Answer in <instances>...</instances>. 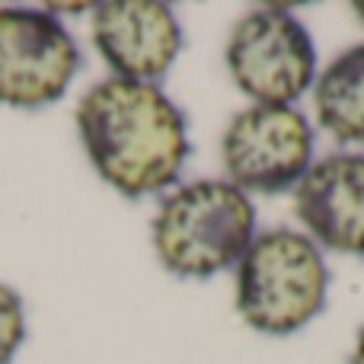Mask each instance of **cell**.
<instances>
[{"mask_svg":"<svg viewBox=\"0 0 364 364\" xmlns=\"http://www.w3.org/2000/svg\"><path fill=\"white\" fill-rule=\"evenodd\" d=\"M93 170L125 198H147L176 186L192 157L186 112L157 87L109 77L74 109Z\"/></svg>","mask_w":364,"mask_h":364,"instance_id":"cell-1","label":"cell"},{"mask_svg":"<svg viewBox=\"0 0 364 364\" xmlns=\"http://www.w3.org/2000/svg\"><path fill=\"white\" fill-rule=\"evenodd\" d=\"M256 205L227 179H195L160 198L151 240L170 275L205 282L237 269L256 240Z\"/></svg>","mask_w":364,"mask_h":364,"instance_id":"cell-2","label":"cell"},{"mask_svg":"<svg viewBox=\"0 0 364 364\" xmlns=\"http://www.w3.org/2000/svg\"><path fill=\"white\" fill-rule=\"evenodd\" d=\"M329 265L323 250L294 227L256 233L233 269V304L250 329L291 336L326 310Z\"/></svg>","mask_w":364,"mask_h":364,"instance_id":"cell-3","label":"cell"},{"mask_svg":"<svg viewBox=\"0 0 364 364\" xmlns=\"http://www.w3.org/2000/svg\"><path fill=\"white\" fill-rule=\"evenodd\" d=\"M224 61L233 87L259 106H294L320 74L314 36L288 6H259L240 16Z\"/></svg>","mask_w":364,"mask_h":364,"instance_id":"cell-4","label":"cell"},{"mask_svg":"<svg viewBox=\"0 0 364 364\" xmlns=\"http://www.w3.org/2000/svg\"><path fill=\"white\" fill-rule=\"evenodd\" d=\"M316 164V128L297 106L250 102L227 122L220 134L224 179L240 192L275 195L294 192Z\"/></svg>","mask_w":364,"mask_h":364,"instance_id":"cell-5","label":"cell"},{"mask_svg":"<svg viewBox=\"0 0 364 364\" xmlns=\"http://www.w3.org/2000/svg\"><path fill=\"white\" fill-rule=\"evenodd\" d=\"M80 70V48L51 10L0 6V102L42 109L58 102Z\"/></svg>","mask_w":364,"mask_h":364,"instance_id":"cell-6","label":"cell"},{"mask_svg":"<svg viewBox=\"0 0 364 364\" xmlns=\"http://www.w3.org/2000/svg\"><path fill=\"white\" fill-rule=\"evenodd\" d=\"M90 36L115 77L138 83H157L186 45L176 10L160 0H109L93 6Z\"/></svg>","mask_w":364,"mask_h":364,"instance_id":"cell-7","label":"cell"},{"mask_svg":"<svg viewBox=\"0 0 364 364\" xmlns=\"http://www.w3.org/2000/svg\"><path fill=\"white\" fill-rule=\"evenodd\" d=\"M294 218L320 250L364 259V154L336 151L316 160L291 192Z\"/></svg>","mask_w":364,"mask_h":364,"instance_id":"cell-8","label":"cell"},{"mask_svg":"<svg viewBox=\"0 0 364 364\" xmlns=\"http://www.w3.org/2000/svg\"><path fill=\"white\" fill-rule=\"evenodd\" d=\"M316 125L336 144L364 147V42L348 45L316 74Z\"/></svg>","mask_w":364,"mask_h":364,"instance_id":"cell-9","label":"cell"},{"mask_svg":"<svg viewBox=\"0 0 364 364\" xmlns=\"http://www.w3.org/2000/svg\"><path fill=\"white\" fill-rule=\"evenodd\" d=\"M26 342V310L23 297L0 282V364H10Z\"/></svg>","mask_w":364,"mask_h":364,"instance_id":"cell-10","label":"cell"},{"mask_svg":"<svg viewBox=\"0 0 364 364\" xmlns=\"http://www.w3.org/2000/svg\"><path fill=\"white\" fill-rule=\"evenodd\" d=\"M348 364H364V326L358 329V339H355V348H352V358Z\"/></svg>","mask_w":364,"mask_h":364,"instance_id":"cell-11","label":"cell"},{"mask_svg":"<svg viewBox=\"0 0 364 364\" xmlns=\"http://www.w3.org/2000/svg\"><path fill=\"white\" fill-rule=\"evenodd\" d=\"M355 13H358V19L364 23V0H358V4H355Z\"/></svg>","mask_w":364,"mask_h":364,"instance_id":"cell-12","label":"cell"}]
</instances>
